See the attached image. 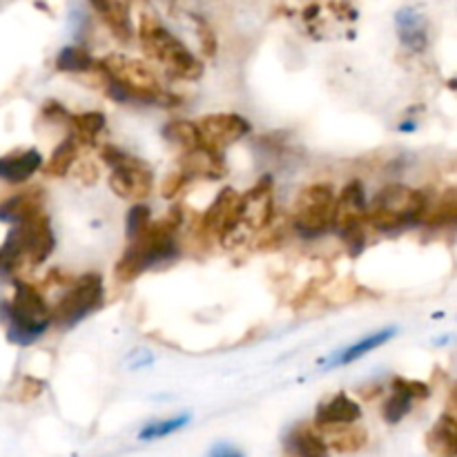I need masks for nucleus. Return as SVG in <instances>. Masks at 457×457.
Instances as JSON below:
<instances>
[{"label":"nucleus","mask_w":457,"mask_h":457,"mask_svg":"<svg viewBox=\"0 0 457 457\" xmlns=\"http://www.w3.org/2000/svg\"><path fill=\"white\" fill-rule=\"evenodd\" d=\"M40 212H45V192L38 186L21 190L18 195L9 196L0 204V221L12 223V226Z\"/></svg>","instance_id":"4468645a"},{"label":"nucleus","mask_w":457,"mask_h":457,"mask_svg":"<svg viewBox=\"0 0 457 457\" xmlns=\"http://www.w3.org/2000/svg\"><path fill=\"white\" fill-rule=\"evenodd\" d=\"M0 317L7 320V339L13 344L34 342L52 324V315L43 295L21 279L13 284L12 302L0 306Z\"/></svg>","instance_id":"39448f33"},{"label":"nucleus","mask_w":457,"mask_h":457,"mask_svg":"<svg viewBox=\"0 0 457 457\" xmlns=\"http://www.w3.org/2000/svg\"><path fill=\"white\" fill-rule=\"evenodd\" d=\"M335 190L328 183L306 186L295 199V228L303 237H320L333 228Z\"/></svg>","instance_id":"0eeeda50"},{"label":"nucleus","mask_w":457,"mask_h":457,"mask_svg":"<svg viewBox=\"0 0 457 457\" xmlns=\"http://www.w3.org/2000/svg\"><path fill=\"white\" fill-rule=\"evenodd\" d=\"M181 221V208H172L163 219L150 221V226L141 235L129 239V250H134L147 268L154 266V263L168 262L177 253V239H174V235H177Z\"/></svg>","instance_id":"1a4fd4ad"},{"label":"nucleus","mask_w":457,"mask_h":457,"mask_svg":"<svg viewBox=\"0 0 457 457\" xmlns=\"http://www.w3.org/2000/svg\"><path fill=\"white\" fill-rule=\"evenodd\" d=\"M187 424V415H181V418H174V420H165V422H156L150 424L141 431V440H156V437H165L170 433L179 431Z\"/></svg>","instance_id":"2f4dec72"},{"label":"nucleus","mask_w":457,"mask_h":457,"mask_svg":"<svg viewBox=\"0 0 457 457\" xmlns=\"http://www.w3.org/2000/svg\"><path fill=\"white\" fill-rule=\"evenodd\" d=\"M195 22H196V36H199V45H201V52L205 54V56L212 58L214 54H217V36H214L212 27L208 25V21H204V18L195 16Z\"/></svg>","instance_id":"f704fd0d"},{"label":"nucleus","mask_w":457,"mask_h":457,"mask_svg":"<svg viewBox=\"0 0 457 457\" xmlns=\"http://www.w3.org/2000/svg\"><path fill=\"white\" fill-rule=\"evenodd\" d=\"M457 221V190L449 187L442 192L440 199L436 204H428L427 212H424L422 223L428 228H449Z\"/></svg>","instance_id":"5701e85b"},{"label":"nucleus","mask_w":457,"mask_h":457,"mask_svg":"<svg viewBox=\"0 0 457 457\" xmlns=\"http://www.w3.org/2000/svg\"><path fill=\"white\" fill-rule=\"evenodd\" d=\"M152 221V212L147 205H132V210H129L128 214V239H134V237L141 235L143 230H145L147 226H150Z\"/></svg>","instance_id":"473e14b6"},{"label":"nucleus","mask_w":457,"mask_h":457,"mask_svg":"<svg viewBox=\"0 0 457 457\" xmlns=\"http://www.w3.org/2000/svg\"><path fill=\"white\" fill-rule=\"evenodd\" d=\"M393 335H395V328L379 330V333L369 335V337H364V339H361V342H357L355 346L346 348V351H344L342 355H339V360L335 361V364H342L344 366V364H351V361H357V360H360V357H364L366 353H370V351H375V348L384 346V344H386L388 339L393 337Z\"/></svg>","instance_id":"bb28decb"},{"label":"nucleus","mask_w":457,"mask_h":457,"mask_svg":"<svg viewBox=\"0 0 457 457\" xmlns=\"http://www.w3.org/2000/svg\"><path fill=\"white\" fill-rule=\"evenodd\" d=\"M259 232H262V235H259L257 245H259V248H263V250L277 248V245L284 244V239H286L284 221H277L275 217H272V221L268 223L266 228H262Z\"/></svg>","instance_id":"7c9ffc66"},{"label":"nucleus","mask_w":457,"mask_h":457,"mask_svg":"<svg viewBox=\"0 0 457 457\" xmlns=\"http://www.w3.org/2000/svg\"><path fill=\"white\" fill-rule=\"evenodd\" d=\"M138 40L141 47L152 61L161 62L168 71L183 80H196L204 74V65L199 58L177 38L170 34L154 16L143 13L138 22Z\"/></svg>","instance_id":"20e7f679"},{"label":"nucleus","mask_w":457,"mask_h":457,"mask_svg":"<svg viewBox=\"0 0 457 457\" xmlns=\"http://www.w3.org/2000/svg\"><path fill=\"white\" fill-rule=\"evenodd\" d=\"M40 165H43V156L34 147L9 152V154L0 156V181L25 183L38 172Z\"/></svg>","instance_id":"2eb2a0df"},{"label":"nucleus","mask_w":457,"mask_h":457,"mask_svg":"<svg viewBox=\"0 0 457 457\" xmlns=\"http://www.w3.org/2000/svg\"><path fill=\"white\" fill-rule=\"evenodd\" d=\"M196 129H199L201 143L205 147H212V150L221 152L223 147L232 145L239 138H244L250 132V123L239 114H208L201 116L196 120Z\"/></svg>","instance_id":"9b49d317"},{"label":"nucleus","mask_w":457,"mask_h":457,"mask_svg":"<svg viewBox=\"0 0 457 457\" xmlns=\"http://www.w3.org/2000/svg\"><path fill=\"white\" fill-rule=\"evenodd\" d=\"M411 402H413V397L406 395L400 388H393L391 397H388L386 404H384V420H386L388 424L402 422L404 415L411 411Z\"/></svg>","instance_id":"c756f323"},{"label":"nucleus","mask_w":457,"mask_h":457,"mask_svg":"<svg viewBox=\"0 0 457 457\" xmlns=\"http://www.w3.org/2000/svg\"><path fill=\"white\" fill-rule=\"evenodd\" d=\"M145 270H147V266L143 263V259L138 257L134 250L128 248L123 253V257L116 262L114 277H116V281H120V284H132V281H137Z\"/></svg>","instance_id":"c85d7f7f"},{"label":"nucleus","mask_w":457,"mask_h":457,"mask_svg":"<svg viewBox=\"0 0 457 457\" xmlns=\"http://www.w3.org/2000/svg\"><path fill=\"white\" fill-rule=\"evenodd\" d=\"M79 145L80 143L76 137L65 138V141H62L61 145L52 152V156L47 159V163L43 165V172L52 179L65 177V174L71 170V165L76 163V159H79Z\"/></svg>","instance_id":"b1692460"},{"label":"nucleus","mask_w":457,"mask_h":457,"mask_svg":"<svg viewBox=\"0 0 457 457\" xmlns=\"http://www.w3.org/2000/svg\"><path fill=\"white\" fill-rule=\"evenodd\" d=\"M103 125H105V116L101 112H83V114H76L70 119V128L74 129L71 137L79 138V143H92L103 129Z\"/></svg>","instance_id":"a878e982"},{"label":"nucleus","mask_w":457,"mask_h":457,"mask_svg":"<svg viewBox=\"0 0 457 457\" xmlns=\"http://www.w3.org/2000/svg\"><path fill=\"white\" fill-rule=\"evenodd\" d=\"M275 217V199H272V179L263 177L253 190L241 195V223L250 230H262Z\"/></svg>","instance_id":"ddd939ff"},{"label":"nucleus","mask_w":457,"mask_h":457,"mask_svg":"<svg viewBox=\"0 0 457 457\" xmlns=\"http://www.w3.org/2000/svg\"><path fill=\"white\" fill-rule=\"evenodd\" d=\"M165 138H170L172 143L181 145L183 150H192V147H199L204 145L199 137V129H196V123L186 119H177V120H170L168 125L163 128Z\"/></svg>","instance_id":"393cba45"},{"label":"nucleus","mask_w":457,"mask_h":457,"mask_svg":"<svg viewBox=\"0 0 457 457\" xmlns=\"http://www.w3.org/2000/svg\"><path fill=\"white\" fill-rule=\"evenodd\" d=\"M366 201L364 186L360 181H351L339 196H335V212H333V228L339 232V237L351 230L366 228Z\"/></svg>","instance_id":"f8f14e48"},{"label":"nucleus","mask_w":457,"mask_h":457,"mask_svg":"<svg viewBox=\"0 0 457 457\" xmlns=\"http://www.w3.org/2000/svg\"><path fill=\"white\" fill-rule=\"evenodd\" d=\"M428 208V196L422 190L402 186V183H391L382 187L369 210H366V223L375 230L391 232L400 230L404 226L422 223L424 212Z\"/></svg>","instance_id":"7ed1b4c3"},{"label":"nucleus","mask_w":457,"mask_h":457,"mask_svg":"<svg viewBox=\"0 0 457 457\" xmlns=\"http://www.w3.org/2000/svg\"><path fill=\"white\" fill-rule=\"evenodd\" d=\"M96 61L85 47H62L56 56V67L61 71H89Z\"/></svg>","instance_id":"cd10ccee"},{"label":"nucleus","mask_w":457,"mask_h":457,"mask_svg":"<svg viewBox=\"0 0 457 457\" xmlns=\"http://www.w3.org/2000/svg\"><path fill=\"white\" fill-rule=\"evenodd\" d=\"M89 4L105 21V25L110 27L114 38H119L120 43H129L132 40L134 25L132 18H129L128 4L123 0H89Z\"/></svg>","instance_id":"f3484780"},{"label":"nucleus","mask_w":457,"mask_h":457,"mask_svg":"<svg viewBox=\"0 0 457 457\" xmlns=\"http://www.w3.org/2000/svg\"><path fill=\"white\" fill-rule=\"evenodd\" d=\"M241 223V195L232 187H226L217 195L204 217L196 223V232L208 239L226 241L232 232L239 230Z\"/></svg>","instance_id":"9d476101"},{"label":"nucleus","mask_w":457,"mask_h":457,"mask_svg":"<svg viewBox=\"0 0 457 457\" xmlns=\"http://www.w3.org/2000/svg\"><path fill=\"white\" fill-rule=\"evenodd\" d=\"M103 303V279L96 272L83 275L49 311L52 321L61 328H71Z\"/></svg>","instance_id":"6e6552de"},{"label":"nucleus","mask_w":457,"mask_h":457,"mask_svg":"<svg viewBox=\"0 0 457 457\" xmlns=\"http://www.w3.org/2000/svg\"><path fill=\"white\" fill-rule=\"evenodd\" d=\"M219 457H241L239 453H223V455H219Z\"/></svg>","instance_id":"58836bf2"},{"label":"nucleus","mask_w":457,"mask_h":457,"mask_svg":"<svg viewBox=\"0 0 457 457\" xmlns=\"http://www.w3.org/2000/svg\"><path fill=\"white\" fill-rule=\"evenodd\" d=\"M56 239H54L49 217L45 212L16 223L9 230L7 239L0 245V270L12 272L22 263L40 266L52 254Z\"/></svg>","instance_id":"f03ea898"},{"label":"nucleus","mask_w":457,"mask_h":457,"mask_svg":"<svg viewBox=\"0 0 457 457\" xmlns=\"http://www.w3.org/2000/svg\"><path fill=\"white\" fill-rule=\"evenodd\" d=\"M187 179H190V174H186L183 170H179V172H170L168 177H165L163 186H161V192H163L165 199H174V196L187 186Z\"/></svg>","instance_id":"e433bc0d"},{"label":"nucleus","mask_w":457,"mask_h":457,"mask_svg":"<svg viewBox=\"0 0 457 457\" xmlns=\"http://www.w3.org/2000/svg\"><path fill=\"white\" fill-rule=\"evenodd\" d=\"M98 76L103 79V87L116 101H143V103H161V105H179V96L161 85L154 71L143 61L119 56L112 54L101 62L94 65Z\"/></svg>","instance_id":"f257e3e1"},{"label":"nucleus","mask_w":457,"mask_h":457,"mask_svg":"<svg viewBox=\"0 0 457 457\" xmlns=\"http://www.w3.org/2000/svg\"><path fill=\"white\" fill-rule=\"evenodd\" d=\"M393 388H400V391H404L406 395H411L413 400H427V397L431 395V388H428V384L418 382V379L395 378L393 379Z\"/></svg>","instance_id":"c9c22d12"},{"label":"nucleus","mask_w":457,"mask_h":457,"mask_svg":"<svg viewBox=\"0 0 457 457\" xmlns=\"http://www.w3.org/2000/svg\"><path fill=\"white\" fill-rule=\"evenodd\" d=\"M101 159L112 168L110 187L114 195L128 201H143L150 196L154 181H152V170L145 161L125 154L114 145H103Z\"/></svg>","instance_id":"423d86ee"},{"label":"nucleus","mask_w":457,"mask_h":457,"mask_svg":"<svg viewBox=\"0 0 457 457\" xmlns=\"http://www.w3.org/2000/svg\"><path fill=\"white\" fill-rule=\"evenodd\" d=\"M43 112H45V116H47L49 120H62V123L67 120V123H70V119H71L70 112H67L65 107H62L61 103H56V101H45Z\"/></svg>","instance_id":"4c0bfd02"},{"label":"nucleus","mask_w":457,"mask_h":457,"mask_svg":"<svg viewBox=\"0 0 457 457\" xmlns=\"http://www.w3.org/2000/svg\"><path fill=\"white\" fill-rule=\"evenodd\" d=\"M286 449L293 457H328V446H326L324 437L311 424H302L295 428L286 440Z\"/></svg>","instance_id":"412c9836"},{"label":"nucleus","mask_w":457,"mask_h":457,"mask_svg":"<svg viewBox=\"0 0 457 457\" xmlns=\"http://www.w3.org/2000/svg\"><path fill=\"white\" fill-rule=\"evenodd\" d=\"M397 29H400V38L411 52H424L427 49V25L424 18L413 9H402L397 13Z\"/></svg>","instance_id":"4be33fe9"},{"label":"nucleus","mask_w":457,"mask_h":457,"mask_svg":"<svg viewBox=\"0 0 457 457\" xmlns=\"http://www.w3.org/2000/svg\"><path fill=\"white\" fill-rule=\"evenodd\" d=\"M427 446L431 453L453 457L457 453V420L453 411H446L431 431L427 433Z\"/></svg>","instance_id":"aec40b11"},{"label":"nucleus","mask_w":457,"mask_h":457,"mask_svg":"<svg viewBox=\"0 0 457 457\" xmlns=\"http://www.w3.org/2000/svg\"><path fill=\"white\" fill-rule=\"evenodd\" d=\"M360 418H361L360 404L353 402L348 395H344V393H339V395L321 402L315 415V424L320 428L337 427V424H355Z\"/></svg>","instance_id":"a211bd4d"},{"label":"nucleus","mask_w":457,"mask_h":457,"mask_svg":"<svg viewBox=\"0 0 457 457\" xmlns=\"http://www.w3.org/2000/svg\"><path fill=\"white\" fill-rule=\"evenodd\" d=\"M324 442L328 449L339 451V453H357L369 445V433L361 427L353 424H337V427H324Z\"/></svg>","instance_id":"6ab92c4d"},{"label":"nucleus","mask_w":457,"mask_h":457,"mask_svg":"<svg viewBox=\"0 0 457 457\" xmlns=\"http://www.w3.org/2000/svg\"><path fill=\"white\" fill-rule=\"evenodd\" d=\"M45 391V382L38 378H31V375H25V378H21V382L16 384V400L22 402V404H27V402H34L36 397L40 395V393Z\"/></svg>","instance_id":"72a5a7b5"},{"label":"nucleus","mask_w":457,"mask_h":457,"mask_svg":"<svg viewBox=\"0 0 457 457\" xmlns=\"http://www.w3.org/2000/svg\"><path fill=\"white\" fill-rule=\"evenodd\" d=\"M181 168L186 174H196L204 179H221L226 174V161L221 159V152L212 147H192L181 156Z\"/></svg>","instance_id":"dca6fc26"}]
</instances>
